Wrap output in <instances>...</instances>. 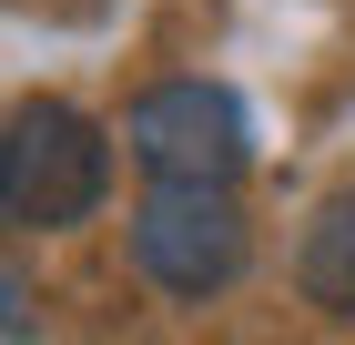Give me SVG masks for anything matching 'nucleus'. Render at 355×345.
Here are the masks:
<instances>
[{"instance_id": "f03ea898", "label": "nucleus", "mask_w": 355, "mask_h": 345, "mask_svg": "<svg viewBox=\"0 0 355 345\" xmlns=\"http://www.w3.org/2000/svg\"><path fill=\"white\" fill-rule=\"evenodd\" d=\"M132 264L173 294V305H214L244 285L254 234L234 213V183H153L132 213Z\"/></svg>"}, {"instance_id": "39448f33", "label": "nucleus", "mask_w": 355, "mask_h": 345, "mask_svg": "<svg viewBox=\"0 0 355 345\" xmlns=\"http://www.w3.org/2000/svg\"><path fill=\"white\" fill-rule=\"evenodd\" d=\"M0 325H10V335L31 325V305H21V285H10V274H0Z\"/></svg>"}, {"instance_id": "20e7f679", "label": "nucleus", "mask_w": 355, "mask_h": 345, "mask_svg": "<svg viewBox=\"0 0 355 345\" xmlns=\"http://www.w3.org/2000/svg\"><path fill=\"white\" fill-rule=\"evenodd\" d=\"M295 285L315 315H355V193H335L295 244Z\"/></svg>"}, {"instance_id": "f257e3e1", "label": "nucleus", "mask_w": 355, "mask_h": 345, "mask_svg": "<svg viewBox=\"0 0 355 345\" xmlns=\"http://www.w3.org/2000/svg\"><path fill=\"white\" fill-rule=\"evenodd\" d=\"M102 193H112V142L92 112L31 102L0 122V224L10 234H71Z\"/></svg>"}, {"instance_id": "7ed1b4c3", "label": "nucleus", "mask_w": 355, "mask_h": 345, "mask_svg": "<svg viewBox=\"0 0 355 345\" xmlns=\"http://www.w3.org/2000/svg\"><path fill=\"white\" fill-rule=\"evenodd\" d=\"M132 162L153 183H234L254 162V122L223 81H153L132 102Z\"/></svg>"}]
</instances>
